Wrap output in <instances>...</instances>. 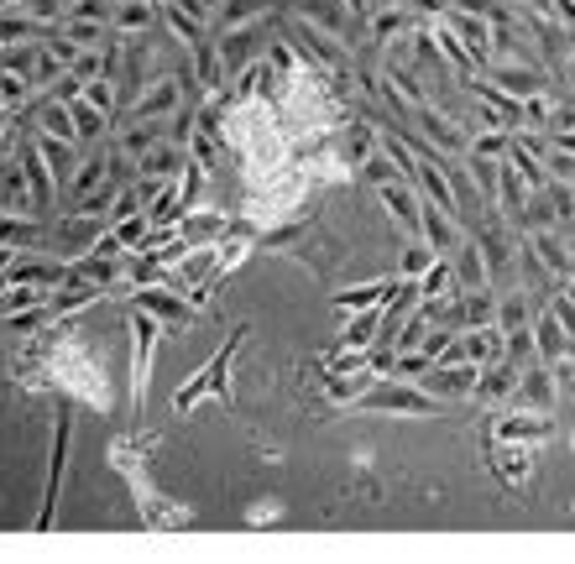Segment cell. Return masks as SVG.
<instances>
[{
  "instance_id": "7a4b0ae2",
  "label": "cell",
  "mask_w": 575,
  "mask_h": 564,
  "mask_svg": "<svg viewBox=\"0 0 575 564\" xmlns=\"http://www.w3.org/2000/svg\"><path fill=\"white\" fill-rule=\"evenodd\" d=\"M241 340H246V324H236V329H230V340L215 350L210 361H204V371L194 376V382H183V387H178V397H173V408H178V413H194V408H199L210 392H220V403H230L225 376H230V361L241 356Z\"/></svg>"
},
{
  "instance_id": "9a60e30c",
  "label": "cell",
  "mask_w": 575,
  "mask_h": 564,
  "mask_svg": "<svg viewBox=\"0 0 575 564\" xmlns=\"http://www.w3.org/2000/svg\"><path fill=\"white\" fill-rule=\"evenodd\" d=\"M518 371H523V366H513L508 356L487 361V366H481V376H476V392H471V397H481L487 408L513 403V392H518Z\"/></svg>"
},
{
  "instance_id": "9c48e42d",
  "label": "cell",
  "mask_w": 575,
  "mask_h": 564,
  "mask_svg": "<svg viewBox=\"0 0 575 564\" xmlns=\"http://www.w3.org/2000/svg\"><path fill=\"white\" fill-rule=\"evenodd\" d=\"M68 439H74V418L58 413V429H53V465H48V497H42L37 528H53V517H58V491H63V470H68Z\"/></svg>"
},
{
  "instance_id": "484cf974",
  "label": "cell",
  "mask_w": 575,
  "mask_h": 564,
  "mask_svg": "<svg viewBox=\"0 0 575 564\" xmlns=\"http://www.w3.org/2000/svg\"><path fill=\"white\" fill-rule=\"evenodd\" d=\"M419 282V298H429V303H450L455 298V267H450V256H434V262L413 277Z\"/></svg>"
},
{
  "instance_id": "7c38bea8",
  "label": "cell",
  "mask_w": 575,
  "mask_h": 564,
  "mask_svg": "<svg viewBox=\"0 0 575 564\" xmlns=\"http://www.w3.org/2000/svg\"><path fill=\"white\" fill-rule=\"evenodd\" d=\"M419 235L429 241L434 256H450L460 241H466V225H460L450 209H440V204H429V199H424V209H419Z\"/></svg>"
},
{
  "instance_id": "cb8c5ba5",
  "label": "cell",
  "mask_w": 575,
  "mask_h": 564,
  "mask_svg": "<svg viewBox=\"0 0 575 564\" xmlns=\"http://www.w3.org/2000/svg\"><path fill=\"white\" fill-rule=\"evenodd\" d=\"M272 11V0H220L215 6V27H210V37L215 32H236V27H251V21H262Z\"/></svg>"
},
{
  "instance_id": "44dd1931",
  "label": "cell",
  "mask_w": 575,
  "mask_h": 564,
  "mask_svg": "<svg viewBox=\"0 0 575 564\" xmlns=\"http://www.w3.org/2000/svg\"><path fill=\"white\" fill-rule=\"evenodd\" d=\"M100 215H74V220H63L58 225V251L68 256V262H79L84 251H95V241H100Z\"/></svg>"
},
{
  "instance_id": "5b68a950",
  "label": "cell",
  "mask_w": 575,
  "mask_h": 564,
  "mask_svg": "<svg viewBox=\"0 0 575 564\" xmlns=\"http://www.w3.org/2000/svg\"><path fill=\"white\" fill-rule=\"evenodd\" d=\"M408 121L419 126V136L424 141H434L445 157H460L466 152V126H455L450 115L440 110V105H429V100H413V110H408Z\"/></svg>"
},
{
  "instance_id": "d6a6232c",
  "label": "cell",
  "mask_w": 575,
  "mask_h": 564,
  "mask_svg": "<svg viewBox=\"0 0 575 564\" xmlns=\"http://www.w3.org/2000/svg\"><path fill=\"white\" fill-rule=\"evenodd\" d=\"M110 162L115 157H95V162H84V168L74 173V188H68V194H74V209L95 194V188H105V173H110Z\"/></svg>"
},
{
  "instance_id": "d6986e66",
  "label": "cell",
  "mask_w": 575,
  "mask_h": 564,
  "mask_svg": "<svg viewBox=\"0 0 575 564\" xmlns=\"http://www.w3.org/2000/svg\"><path fill=\"white\" fill-rule=\"evenodd\" d=\"M492 439H502V444H539V439H549V418L544 413H508V418H497L492 423Z\"/></svg>"
},
{
  "instance_id": "83f0119b",
  "label": "cell",
  "mask_w": 575,
  "mask_h": 564,
  "mask_svg": "<svg viewBox=\"0 0 575 564\" xmlns=\"http://www.w3.org/2000/svg\"><path fill=\"white\" fill-rule=\"evenodd\" d=\"M528 319H534V298H528L523 288H513V293H502V298H497L492 324L502 329V335H513V329H528Z\"/></svg>"
},
{
  "instance_id": "8992f818",
  "label": "cell",
  "mask_w": 575,
  "mask_h": 564,
  "mask_svg": "<svg viewBox=\"0 0 575 564\" xmlns=\"http://www.w3.org/2000/svg\"><path fill=\"white\" fill-rule=\"evenodd\" d=\"M183 105V84L173 74H152L147 79V94L131 100V121H173Z\"/></svg>"
},
{
  "instance_id": "ffe728a7",
  "label": "cell",
  "mask_w": 575,
  "mask_h": 564,
  "mask_svg": "<svg viewBox=\"0 0 575 564\" xmlns=\"http://www.w3.org/2000/svg\"><path fill=\"white\" fill-rule=\"evenodd\" d=\"M523 235H528V251H534L555 277H565V272L575 267V256H570V246H565V235H560L555 225H544V230H523Z\"/></svg>"
},
{
  "instance_id": "836d02e7",
  "label": "cell",
  "mask_w": 575,
  "mask_h": 564,
  "mask_svg": "<svg viewBox=\"0 0 575 564\" xmlns=\"http://www.w3.org/2000/svg\"><path fill=\"white\" fill-rule=\"evenodd\" d=\"M220 230H225L220 215H210V209H189V220H183V241H189V246H210Z\"/></svg>"
},
{
  "instance_id": "74e56055",
  "label": "cell",
  "mask_w": 575,
  "mask_h": 564,
  "mask_svg": "<svg viewBox=\"0 0 575 564\" xmlns=\"http://www.w3.org/2000/svg\"><path fill=\"white\" fill-rule=\"evenodd\" d=\"M21 11H27L37 27H58L63 11H68V0H21Z\"/></svg>"
},
{
  "instance_id": "d590c367",
  "label": "cell",
  "mask_w": 575,
  "mask_h": 564,
  "mask_svg": "<svg viewBox=\"0 0 575 564\" xmlns=\"http://www.w3.org/2000/svg\"><path fill=\"white\" fill-rule=\"evenodd\" d=\"M429 262H434L429 241H424V235H408V246H403V272H398V277H419Z\"/></svg>"
},
{
  "instance_id": "52a82bcc",
  "label": "cell",
  "mask_w": 575,
  "mask_h": 564,
  "mask_svg": "<svg viewBox=\"0 0 575 564\" xmlns=\"http://www.w3.org/2000/svg\"><path fill=\"white\" fill-rule=\"evenodd\" d=\"M481 74H487L497 89H508L513 100H528V94L549 89V84H544V68H539V63H523V58H492Z\"/></svg>"
},
{
  "instance_id": "e575fe53",
  "label": "cell",
  "mask_w": 575,
  "mask_h": 564,
  "mask_svg": "<svg viewBox=\"0 0 575 564\" xmlns=\"http://www.w3.org/2000/svg\"><path fill=\"white\" fill-rule=\"evenodd\" d=\"M79 94H84V100L95 105V110H105V115H110V110H115V74H95V79H84V89H79Z\"/></svg>"
},
{
  "instance_id": "ba28073f",
  "label": "cell",
  "mask_w": 575,
  "mask_h": 564,
  "mask_svg": "<svg viewBox=\"0 0 575 564\" xmlns=\"http://www.w3.org/2000/svg\"><path fill=\"white\" fill-rule=\"evenodd\" d=\"M0 215H11V220H42L37 194H32L27 173H21V157L16 162H0Z\"/></svg>"
},
{
  "instance_id": "ab89813d",
  "label": "cell",
  "mask_w": 575,
  "mask_h": 564,
  "mask_svg": "<svg viewBox=\"0 0 575 564\" xmlns=\"http://www.w3.org/2000/svg\"><path fill=\"white\" fill-rule=\"evenodd\" d=\"M450 6H455V0H408L413 21H440V16H445Z\"/></svg>"
},
{
  "instance_id": "7402d4cb",
  "label": "cell",
  "mask_w": 575,
  "mask_h": 564,
  "mask_svg": "<svg viewBox=\"0 0 575 564\" xmlns=\"http://www.w3.org/2000/svg\"><path fill=\"white\" fill-rule=\"evenodd\" d=\"M398 293V277H377V282H356V288H340L330 303L335 314H356V309H372V303H387Z\"/></svg>"
},
{
  "instance_id": "277c9868",
  "label": "cell",
  "mask_w": 575,
  "mask_h": 564,
  "mask_svg": "<svg viewBox=\"0 0 575 564\" xmlns=\"http://www.w3.org/2000/svg\"><path fill=\"white\" fill-rule=\"evenodd\" d=\"M476 376H481V366L440 356V361H429L419 376H413V382H419L424 392H434L440 403H455V397H471L476 392Z\"/></svg>"
},
{
  "instance_id": "3957f363",
  "label": "cell",
  "mask_w": 575,
  "mask_h": 564,
  "mask_svg": "<svg viewBox=\"0 0 575 564\" xmlns=\"http://www.w3.org/2000/svg\"><path fill=\"white\" fill-rule=\"evenodd\" d=\"M131 340H136V361H131V408L147 403V382H152V361H157V340H163V324L147 309L131 303Z\"/></svg>"
},
{
  "instance_id": "2e32d148",
  "label": "cell",
  "mask_w": 575,
  "mask_h": 564,
  "mask_svg": "<svg viewBox=\"0 0 575 564\" xmlns=\"http://www.w3.org/2000/svg\"><path fill=\"white\" fill-rule=\"evenodd\" d=\"M450 267H455V293L460 288H492V267H487V256H481L471 230H466V241L450 251Z\"/></svg>"
},
{
  "instance_id": "603a6c76",
  "label": "cell",
  "mask_w": 575,
  "mask_h": 564,
  "mask_svg": "<svg viewBox=\"0 0 575 564\" xmlns=\"http://www.w3.org/2000/svg\"><path fill=\"white\" fill-rule=\"evenodd\" d=\"M21 173H27V183H32V194H37V209L48 215V204L58 199V183H53V173L42 168V152H37V141H21Z\"/></svg>"
},
{
  "instance_id": "6da1fadb",
  "label": "cell",
  "mask_w": 575,
  "mask_h": 564,
  "mask_svg": "<svg viewBox=\"0 0 575 564\" xmlns=\"http://www.w3.org/2000/svg\"><path fill=\"white\" fill-rule=\"evenodd\" d=\"M445 408L450 403H440V397L424 392L419 382H403V376H377V382L351 403V413H393V418H434Z\"/></svg>"
},
{
  "instance_id": "e0dca14e",
  "label": "cell",
  "mask_w": 575,
  "mask_h": 564,
  "mask_svg": "<svg viewBox=\"0 0 575 564\" xmlns=\"http://www.w3.org/2000/svg\"><path fill=\"white\" fill-rule=\"evenodd\" d=\"M157 0H115L110 6V37H152Z\"/></svg>"
},
{
  "instance_id": "8d00e7d4",
  "label": "cell",
  "mask_w": 575,
  "mask_h": 564,
  "mask_svg": "<svg viewBox=\"0 0 575 564\" xmlns=\"http://www.w3.org/2000/svg\"><path fill=\"white\" fill-rule=\"evenodd\" d=\"M502 455H508V460L497 465V476L513 481V486H523V481H528V444H508Z\"/></svg>"
},
{
  "instance_id": "f546056e",
  "label": "cell",
  "mask_w": 575,
  "mask_h": 564,
  "mask_svg": "<svg viewBox=\"0 0 575 564\" xmlns=\"http://www.w3.org/2000/svg\"><path fill=\"white\" fill-rule=\"evenodd\" d=\"M68 115H74V131H79V141H100L105 136V110H95L84 100V94H68Z\"/></svg>"
},
{
  "instance_id": "5bb4252c",
  "label": "cell",
  "mask_w": 575,
  "mask_h": 564,
  "mask_svg": "<svg viewBox=\"0 0 575 564\" xmlns=\"http://www.w3.org/2000/svg\"><path fill=\"white\" fill-rule=\"evenodd\" d=\"M445 27L460 37V47L476 58V68H487V58H492V16H471V11H445L440 16Z\"/></svg>"
},
{
  "instance_id": "ac0fdd59",
  "label": "cell",
  "mask_w": 575,
  "mask_h": 564,
  "mask_svg": "<svg viewBox=\"0 0 575 564\" xmlns=\"http://www.w3.org/2000/svg\"><path fill=\"white\" fill-rule=\"evenodd\" d=\"M528 335H534V350H539V361H565V350L575 345L565 329H560V319L549 314V309H534V319H528Z\"/></svg>"
},
{
  "instance_id": "f6af8a7d",
  "label": "cell",
  "mask_w": 575,
  "mask_h": 564,
  "mask_svg": "<svg viewBox=\"0 0 575 564\" xmlns=\"http://www.w3.org/2000/svg\"><path fill=\"white\" fill-rule=\"evenodd\" d=\"M6 288H11V282H6V272H0V293H6Z\"/></svg>"
},
{
  "instance_id": "4fadbf2b",
  "label": "cell",
  "mask_w": 575,
  "mask_h": 564,
  "mask_svg": "<svg viewBox=\"0 0 575 564\" xmlns=\"http://www.w3.org/2000/svg\"><path fill=\"white\" fill-rule=\"evenodd\" d=\"M131 303H136V309H147L163 329H183V324L194 319V303L183 298V293H168V288H136Z\"/></svg>"
},
{
  "instance_id": "4dcf8cb0",
  "label": "cell",
  "mask_w": 575,
  "mask_h": 564,
  "mask_svg": "<svg viewBox=\"0 0 575 564\" xmlns=\"http://www.w3.org/2000/svg\"><path fill=\"white\" fill-rule=\"evenodd\" d=\"M37 37H48L37 27V21L27 11H0V47H16V42H37Z\"/></svg>"
},
{
  "instance_id": "f1b7e54d",
  "label": "cell",
  "mask_w": 575,
  "mask_h": 564,
  "mask_svg": "<svg viewBox=\"0 0 575 564\" xmlns=\"http://www.w3.org/2000/svg\"><path fill=\"white\" fill-rule=\"evenodd\" d=\"M377 324H382V303H372V309H356L351 324L340 329V345H345V350H366V345L377 340Z\"/></svg>"
},
{
  "instance_id": "d4e9b609",
  "label": "cell",
  "mask_w": 575,
  "mask_h": 564,
  "mask_svg": "<svg viewBox=\"0 0 575 564\" xmlns=\"http://www.w3.org/2000/svg\"><path fill=\"white\" fill-rule=\"evenodd\" d=\"M377 147H382V126L351 121V126H345V141H340V157H345V168H361V162L372 157Z\"/></svg>"
},
{
  "instance_id": "60d3db41",
  "label": "cell",
  "mask_w": 575,
  "mask_h": 564,
  "mask_svg": "<svg viewBox=\"0 0 575 564\" xmlns=\"http://www.w3.org/2000/svg\"><path fill=\"white\" fill-rule=\"evenodd\" d=\"M555 74L565 79V94H575V47H570V53H565V58L555 63Z\"/></svg>"
},
{
  "instance_id": "4316f807",
  "label": "cell",
  "mask_w": 575,
  "mask_h": 564,
  "mask_svg": "<svg viewBox=\"0 0 575 564\" xmlns=\"http://www.w3.org/2000/svg\"><path fill=\"white\" fill-rule=\"evenodd\" d=\"M372 382H377V371H372V366H361V371H335V376H325V392H330V403L351 408Z\"/></svg>"
},
{
  "instance_id": "30bf717a",
  "label": "cell",
  "mask_w": 575,
  "mask_h": 564,
  "mask_svg": "<svg viewBox=\"0 0 575 564\" xmlns=\"http://www.w3.org/2000/svg\"><path fill=\"white\" fill-rule=\"evenodd\" d=\"M518 403L523 408H534V413H549L555 408V397H560V376H555V366L549 361H528L523 371H518Z\"/></svg>"
},
{
  "instance_id": "1f68e13d",
  "label": "cell",
  "mask_w": 575,
  "mask_h": 564,
  "mask_svg": "<svg viewBox=\"0 0 575 564\" xmlns=\"http://www.w3.org/2000/svg\"><path fill=\"white\" fill-rule=\"evenodd\" d=\"M32 74H21V68H0V105H6V110H21V105H27L32 100Z\"/></svg>"
},
{
  "instance_id": "f35d334b",
  "label": "cell",
  "mask_w": 575,
  "mask_h": 564,
  "mask_svg": "<svg viewBox=\"0 0 575 564\" xmlns=\"http://www.w3.org/2000/svg\"><path fill=\"white\" fill-rule=\"evenodd\" d=\"M544 309L555 314V319H560V329L575 340V298H570L565 288H549V303H544Z\"/></svg>"
},
{
  "instance_id": "ee69618b",
  "label": "cell",
  "mask_w": 575,
  "mask_h": 564,
  "mask_svg": "<svg viewBox=\"0 0 575 564\" xmlns=\"http://www.w3.org/2000/svg\"><path fill=\"white\" fill-rule=\"evenodd\" d=\"M11 256H16V246H0V272L11 267Z\"/></svg>"
},
{
  "instance_id": "8fae6325",
  "label": "cell",
  "mask_w": 575,
  "mask_h": 564,
  "mask_svg": "<svg viewBox=\"0 0 575 564\" xmlns=\"http://www.w3.org/2000/svg\"><path fill=\"white\" fill-rule=\"evenodd\" d=\"M377 194H382L387 220H393L403 235H419V209H424L419 188H413L408 178H387V183H377Z\"/></svg>"
},
{
  "instance_id": "7bdbcfd3",
  "label": "cell",
  "mask_w": 575,
  "mask_h": 564,
  "mask_svg": "<svg viewBox=\"0 0 575 564\" xmlns=\"http://www.w3.org/2000/svg\"><path fill=\"white\" fill-rule=\"evenodd\" d=\"M11 115H16V110H6V105H0V136H11Z\"/></svg>"
},
{
  "instance_id": "b9f144b4",
  "label": "cell",
  "mask_w": 575,
  "mask_h": 564,
  "mask_svg": "<svg viewBox=\"0 0 575 564\" xmlns=\"http://www.w3.org/2000/svg\"><path fill=\"white\" fill-rule=\"evenodd\" d=\"M450 11H471V16H492L497 11V0H455Z\"/></svg>"
}]
</instances>
